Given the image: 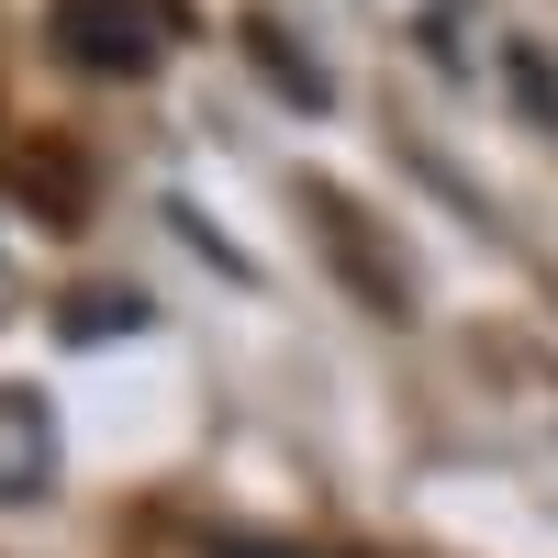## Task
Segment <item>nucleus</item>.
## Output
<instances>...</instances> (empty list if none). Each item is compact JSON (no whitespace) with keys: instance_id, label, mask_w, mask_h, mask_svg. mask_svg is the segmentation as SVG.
<instances>
[{"instance_id":"nucleus-1","label":"nucleus","mask_w":558,"mask_h":558,"mask_svg":"<svg viewBox=\"0 0 558 558\" xmlns=\"http://www.w3.org/2000/svg\"><path fill=\"white\" fill-rule=\"evenodd\" d=\"M57 492V413L34 391H0V502H45Z\"/></svg>"},{"instance_id":"nucleus-2","label":"nucleus","mask_w":558,"mask_h":558,"mask_svg":"<svg viewBox=\"0 0 558 558\" xmlns=\"http://www.w3.org/2000/svg\"><path fill=\"white\" fill-rule=\"evenodd\" d=\"M57 45H68L78 68H123V78H134V68H157V34H146V23H89L78 0L57 12Z\"/></svg>"},{"instance_id":"nucleus-3","label":"nucleus","mask_w":558,"mask_h":558,"mask_svg":"<svg viewBox=\"0 0 558 558\" xmlns=\"http://www.w3.org/2000/svg\"><path fill=\"white\" fill-rule=\"evenodd\" d=\"M235 558H291V547H235Z\"/></svg>"}]
</instances>
